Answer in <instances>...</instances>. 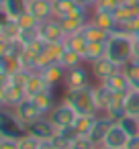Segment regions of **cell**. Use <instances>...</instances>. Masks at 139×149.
Returning a JSON list of instances; mask_svg holds the SVG:
<instances>
[{
	"instance_id": "obj_1",
	"label": "cell",
	"mask_w": 139,
	"mask_h": 149,
	"mask_svg": "<svg viewBox=\"0 0 139 149\" xmlns=\"http://www.w3.org/2000/svg\"><path fill=\"white\" fill-rule=\"evenodd\" d=\"M61 100L68 102L78 114H92V116L100 114L94 100V84H88L82 88H66Z\"/></svg>"
},
{
	"instance_id": "obj_2",
	"label": "cell",
	"mask_w": 139,
	"mask_h": 149,
	"mask_svg": "<svg viewBox=\"0 0 139 149\" xmlns=\"http://www.w3.org/2000/svg\"><path fill=\"white\" fill-rule=\"evenodd\" d=\"M133 39L135 37H131V35H125V33L115 31L110 35V39L106 41V57L110 61H115L119 68H125L127 63H131L135 59Z\"/></svg>"
},
{
	"instance_id": "obj_3",
	"label": "cell",
	"mask_w": 139,
	"mask_h": 149,
	"mask_svg": "<svg viewBox=\"0 0 139 149\" xmlns=\"http://www.w3.org/2000/svg\"><path fill=\"white\" fill-rule=\"evenodd\" d=\"M25 90L10 84V76H0V104L2 108H17L23 100H25Z\"/></svg>"
},
{
	"instance_id": "obj_4",
	"label": "cell",
	"mask_w": 139,
	"mask_h": 149,
	"mask_svg": "<svg viewBox=\"0 0 139 149\" xmlns=\"http://www.w3.org/2000/svg\"><path fill=\"white\" fill-rule=\"evenodd\" d=\"M25 133H27V129H25V125L17 118L15 110L2 108V112H0V137L19 139V137L25 135Z\"/></svg>"
},
{
	"instance_id": "obj_5",
	"label": "cell",
	"mask_w": 139,
	"mask_h": 149,
	"mask_svg": "<svg viewBox=\"0 0 139 149\" xmlns=\"http://www.w3.org/2000/svg\"><path fill=\"white\" fill-rule=\"evenodd\" d=\"M47 118L51 120V125L59 131V129H66V127H72L74 125V120L78 118V112L68 104V102H57L55 106H53V110L47 114Z\"/></svg>"
},
{
	"instance_id": "obj_6",
	"label": "cell",
	"mask_w": 139,
	"mask_h": 149,
	"mask_svg": "<svg viewBox=\"0 0 139 149\" xmlns=\"http://www.w3.org/2000/svg\"><path fill=\"white\" fill-rule=\"evenodd\" d=\"M39 35L45 43H64L66 37H68V33L61 27V21L55 19V17L39 23Z\"/></svg>"
},
{
	"instance_id": "obj_7",
	"label": "cell",
	"mask_w": 139,
	"mask_h": 149,
	"mask_svg": "<svg viewBox=\"0 0 139 149\" xmlns=\"http://www.w3.org/2000/svg\"><path fill=\"white\" fill-rule=\"evenodd\" d=\"M15 110V114H17V118L25 125V129L31 125V123H35L37 118H41L43 116V112L37 108V104H35V100L33 98H25L17 108H13Z\"/></svg>"
},
{
	"instance_id": "obj_8",
	"label": "cell",
	"mask_w": 139,
	"mask_h": 149,
	"mask_svg": "<svg viewBox=\"0 0 139 149\" xmlns=\"http://www.w3.org/2000/svg\"><path fill=\"white\" fill-rule=\"evenodd\" d=\"M90 65V74H92V78L96 80V82H106L108 78H112L121 68L115 63V61H110L108 57H102V59H98V61H94V63H88Z\"/></svg>"
},
{
	"instance_id": "obj_9",
	"label": "cell",
	"mask_w": 139,
	"mask_h": 149,
	"mask_svg": "<svg viewBox=\"0 0 139 149\" xmlns=\"http://www.w3.org/2000/svg\"><path fill=\"white\" fill-rule=\"evenodd\" d=\"M27 133L33 135V137L39 139V141H51V139L55 137L57 129L51 125V120H49L47 116H41V118H37L35 123H31V125L27 127Z\"/></svg>"
},
{
	"instance_id": "obj_10",
	"label": "cell",
	"mask_w": 139,
	"mask_h": 149,
	"mask_svg": "<svg viewBox=\"0 0 139 149\" xmlns=\"http://www.w3.org/2000/svg\"><path fill=\"white\" fill-rule=\"evenodd\" d=\"M112 125H115V120H112V118H108L104 112L96 114V120H94V127H92V131H90L88 139H90L94 145H102V143H104V137H106V133L110 131V127H112Z\"/></svg>"
},
{
	"instance_id": "obj_11",
	"label": "cell",
	"mask_w": 139,
	"mask_h": 149,
	"mask_svg": "<svg viewBox=\"0 0 139 149\" xmlns=\"http://www.w3.org/2000/svg\"><path fill=\"white\" fill-rule=\"evenodd\" d=\"M90 70L84 68V65H78V68H70L68 74H66V88H82V86H88L90 84Z\"/></svg>"
},
{
	"instance_id": "obj_12",
	"label": "cell",
	"mask_w": 139,
	"mask_h": 149,
	"mask_svg": "<svg viewBox=\"0 0 139 149\" xmlns=\"http://www.w3.org/2000/svg\"><path fill=\"white\" fill-rule=\"evenodd\" d=\"M129 139H131V137L127 135V131H125L119 123H115V125L110 127V131L106 133L102 145H106V147H110V149H125L127 143H129Z\"/></svg>"
},
{
	"instance_id": "obj_13",
	"label": "cell",
	"mask_w": 139,
	"mask_h": 149,
	"mask_svg": "<svg viewBox=\"0 0 139 149\" xmlns=\"http://www.w3.org/2000/svg\"><path fill=\"white\" fill-rule=\"evenodd\" d=\"M27 10L41 23L53 17V0H31L27 2Z\"/></svg>"
},
{
	"instance_id": "obj_14",
	"label": "cell",
	"mask_w": 139,
	"mask_h": 149,
	"mask_svg": "<svg viewBox=\"0 0 139 149\" xmlns=\"http://www.w3.org/2000/svg\"><path fill=\"white\" fill-rule=\"evenodd\" d=\"M51 86L47 84V80L43 78L41 72H31V76L27 80V86H25V96L27 98H35L37 94H41V92H45Z\"/></svg>"
},
{
	"instance_id": "obj_15",
	"label": "cell",
	"mask_w": 139,
	"mask_h": 149,
	"mask_svg": "<svg viewBox=\"0 0 139 149\" xmlns=\"http://www.w3.org/2000/svg\"><path fill=\"white\" fill-rule=\"evenodd\" d=\"M102 84H106L115 94H121V96H127L133 88H131V82H129V78H127V74L123 72V68L112 76V78H108L106 82H102Z\"/></svg>"
},
{
	"instance_id": "obj_16",
	"label": "cell",
	"mask_w": 139,
	"mask_h": 149,
	"mask_svg": "<svg viewBox=\"0 0 139 149\" xmlns=\"http://www.w3.org/2000/svg\"><path fill=\"white\" fill-rule=\"evenodd\" d=\"M82 8H86V6H82L78 0H53V17L55 19L72 17Z\"/></svg>"
},
{
	"instance_id": "obj_17",
	"label": "cell",
	"mask_w": 139,
	"mask_h": 149,
	"mask_svg": "<svg viewBox=\"0 0 139 149\" xmlns=\"http://www.w3.org/2000/svg\"><path fill=\"white\" fill-rule=\"evenodd\" d=\"M115 96H117V94H115L106 84H102V82L94 84V100H96L98 112H104V110L108 108V104L112 102V98H115Z\"/></svg>"
},
{
	"instance_id": "obj_18",
	"label": "cell",
	"mask_w": 139,
	"mask_h": 149,
	"mask_svg": "<svg viewBox=\"0 0 139 149\" xmlns=\"http://www.w3.org/2000/svg\"><path fill=\"white\" fill-rule=\"evenodd\" d=\"M19 35H21V27L17 23V19L2 17V23H0V39L2 41H17Z\"/></svg>"
},
{
	"instance_id": "obj_19",
	"label": "cell",
	"mask_w": 139,
	"mask_h": 149,
	"mask_svg": "<svg viewBox=\"0 0 139 149\" xmlns=\"http://www.w3.org/2000/svg\"><path fill=\"white\" fill-rule=\"evenodd\" d=\"M0 8H2V17L17 19L27 10V0H2Z\"/></svg>"
},
{
	"instance_id": "obj_20",
	"label": "cell",
	"mask_w": 139,
	"mask_h": 149,
	"mask_svg": "<svg viewBox=\"0 0 139 149\" xmlns=\"http://www.w3.org/2000/svg\"><path fill=\"white\" fill-rule=\"evenodd\" d=\"M41 74H43V78L47 80V84L53 88V86L66 82V74H68V70H66L61 63H55V65H49V68L41 70Z\"/></svg>"
},
{
	"instance_id": "obj_21",
	"label": "cell",
	"mask_w": 139,
	"mask_h": 149,
	"mask_svg": "<svg viewBox=\"0 0 139 149\" xmlns=\"http://www.w3.org/2000/svg\"><path fill=\"white\" fill-rule=\"evenodd\" d=\"M90 21H92L94 25L102 27V29L108 31V33H115V31L119 29L117 17H115V15H108V13H92V15H90Z\"/></svg>"
},
{
	"instance_id": "obj_22",
	"label": "cell",
	"mask_w": 139,
	"mask_h": 149,
	"mask_svg": "<svg viewBox=\"0 0 139 149\" xmlns=\"http://www.w3.org/2000/svg\"><path fill=\"white\" fill-rule=\"evenodd\" d=\"M84 35H86V39L90 41V43H106L108 39H110V35L112 33H108V31H104L102 27H98V25H94L92 21L84 27V31H82Z\"/></svg>"
},
{
	"instance_id": "obj_23",
	"label": "cell",
	"mask_w": 139,
	"mask_h": 149,
	"mask_svg": "<svg viewBox=\"0 0 139 149\" xmlns=\"http://www.w3.org/2000/svg\"><path fill=\"white\" fill-rule=\"evenodd\" d=\"M35 104H37V108L43 112V116H47L51 110H53V106L57 104L55 102V94H53V88H49V90H45V92H41V94H37L35 98Z\"/></svg>"
},
{
	"instance_id": "obj_24",
	"label": "cell",
	"mask_w": 139,
	"mask_h": 149,
	"mask_svg": "<svg viewBox=\"0 0 139 149\" xmlns=\"http://www.w3.org/2000/svg\"><path fill=\"white\" fill-rule=\"evenodd\" d=\"M104 114H106L108 118H112L115 123H119V120L127 114V110H125V96L117 94V96L112 98V102L108 104V108L104 110Z\"/></svg>"
},
{
	"instance_id": "obj_25",
	"label": "cell",
	"mask_w": 139,
	"mask_h": 149,
	"mask_svg": "<svg viewBox=\"0 0 139 149\" xmlns=\"http://www.w3.org/2000/svg\"><path fill=\"white\" fill-rule=\"evenodd\" d=\"M82 57H84V63H94V61L106 57V43H88Z\"/></svg>"
},
{
	"instance_id": "obj_26",
	"label": "cell",
	"mask_w": 139,
	"mask_h": 149,
	"mask_svg": "<svg viewBox=\"0 0 139 149\" xmlns=\"http://www.w3.org/2000/svg\"><path fill=\"white\" fill-rule=\"evenodd\" d=\"M21 68L23 65L17 55H0V76H13Z\"/></svg>"
},
{
	"instance_id": "obj_27",
	"label": "cell",
	"mask_w": 139,
	"mask_h": 149,
	"mask_svg": "<svg viewBox=\"0 0 139 149\" xmlns=\"http://www.w3.org/2000/svg\"><path fill=\"white\" fill-rule=\"evenodd\" d=\"M94 120H96V116H92V114H78V118L74 120V129L78 131L80 137H88L94 127Z\"/></svg>"
},
{
	"instance_id": "obj_28",
	"label": "cell",
	"mask_w": 139,
	"mask_h": 149,
	"mask_svg": "<svg viewBox=\"0 0 139 149\" xmlns=\"http://www.w3.org/2000/svg\"><path fill=\"white\" fill-rule=\"evenodd\" d=\"M64 43H66V47H70V49H74V51H78V53H84L90 41L86 39L84 33H76V35H68Z\"/></svg>"
},
{
	"instance_id": "obj_29",
	"label": "cell",
	"mask_w": 139,
	"mask_h": 149,
	"mask_svg": "<svg viewBox=\"0 0 139 149\" xmlns=\"http://www.w3.org/2000/svg\"><path fill=\"white\" fill-rule=\"evenodd\" d=\"M64 45H66V43H64ZM61 65H64L66 70H70V68H78V65H84V57H82V53H78V51L66 47L64 57H61Z\"/></svg>"
},
{
	"instance_id": "obj_30",
	"label": "cell",
	"mask_w": 139,
	"mask_h": 149,
	"mask_svg": "<svg viewBox=\"0 0 139 149\" xmlns=\"http://www.w3.org/2000/svg\"><path fill=\"white\" fill-rule=\"evenodd\" d=\"M125 110H127L129 116L139 118V90H131L125 96Z\"/></svg>"
},
{
	"instance_id": "obj_31",
	"label": "cell",
	"mask_w": 139,
	"mask_h": 149,
	"mask_svg": "<svg viewBox=\"0 0 139 149\" xmlns=\"http://www.w3.org/2000/svg\"><path fill=\"white\" fill-rule=\"evenodd\" d=\"M19 41L23 43V47H31V45H35L37 41H41V35H39V27H35V29H21Z\"/></svg>"
},
{
	"instance_id": "obj_32",
	"label": "cell",
	"mask_w": 139,
	"mask_h": 149,
	"mask_svg": "<svg viewBox=\"0 0 139 149\" xmlns=\"http://www.w3.org/2000/svg\"><path fill=\"white\" fill-rule=\"evenodd\" d=\"M123 72L127 74V78L131 82V88L133 90H139V59H133L131 63H127L123 68Z\"/></svg>"
},
{
	"instance_id": "obj_33",
	"label": "cell",
	"mask_w": 139,
	"mask_h": 149,
	"mask_svg": "<svg viewBox=\"0 0 139 149\" xmlns=\"http://www.w3.org/2000/svg\"><path fill=\"white\" fill-rule=\"evenodd\" d=\"M119 125L127 131L129 137H137V135H139V118H137V116H129V114H125V116L119 120Z\"/></svg>"
},
{
	"instance_id": "obj_34",
	"label": "cell",
	"mask_w": 139,
	"mask_h": 149,
	"mask_svg": "<svg viewBox=\"0 0 139 149\" xmlns=\"http://www.w3.org/2000/svg\"><path fill=\"white\" fill-rule=\"evenodd\" d=\"M119 2L117 0H98V2L92 6V10L90 13H108V15H115L117 10H119Z\"/></svg>"
},
{
	"instance_id": "obj_35",
	"label": "cell",
	"mask_w": 139,
	"mask_h": 149,
	"mask_svg": "<svg viewBox=\"0 0 139 149\" xmlns=\"http://www.w3.org/2000/svg\"><path fill=\"white\" fill-rule=\"evenodd\" d=\"M19 149H41V141L35 139L33 135L25 133L19 137Z\"/></svg>"
},
{
	"instance_id": "obj_36",
	"label": "cell",
	"mask_w": 139,
	"mask_h": 149,
	"mask_svg": "<svg viewBox=\"0 0 139 149\" xmlns=\"http://www.w3.org/2000/svg\"><path fill=\"white\" fill-rule=\"evenodd\" d=\"M17 23H19L21 29H35V27H39V21H37L29 10H25L21 17H17Z\"/></svg>"
},
{
	"instance_id": "obj_37",
	"label": "cell",
	"mask_w": 139,
	"mask_h": 149,
	"mask_svg": "<svg viewBox=\"0 0 139 149\" xmlns=\"http://www.w3.org/2000/svg\"><path fill=\"white\" fill-rule=\"evenodd\" d=\"M70 149H96V145L88 137H78V139L72 141V147Z\"/></svg>"
},
{
	"instance_id": "obj_38",
	"label": "cell",
	"mask_w": 139,
	"mask_h": 149,
	"mask_svg": "<svg viewBox=\"0 0 139 149\" xmlns=\"http://www.w3.org/2000/svg\"><path fill=\"white\" fill-rule=\"evenodd\" d=\"M51 145H53V149H70L72 141H68L61 133H55V137L51 139Z\"/></svg>"
},
{
	"instance_id": "obj_39",
	"label": "cell",
	"mask_w": 139,
	"mask_h": 149,
	"mask_svg": "<svg viewBox=\"0 0 139 149\" xmlns=\"http://www.w3.org/2000/svg\"><path fill=\"white\" fill-rule=\"evenodd\" d=\"M0 149H19V139L0 137Z\"/></svg>"
},
{
	"instance_id": "obj_40",
	"label": "cell",
	"mask_w": 139,
	"mask_h": 149,
	"mask_svg": "<svg viewBox=\"0 0 139 149\" xmlns=\"http://www.w3.org/2000/svg\"><path fill=\"white\" fill-rule=\"evenodd\" d=\"M125 149H139V135H137V137H131Z\"/></svg>"
},
{
	"instance_id": "obj_41",
	"label": "cell",
	"mask_w": 139,
	"mask_h": 149,
	"mask_svg": "<svg viewBox=\"0 0 139 149\" xmlns=\"http://www.w3.org/2000/svg\"><path fill=\"white\" fill-rule=\"evenodd\" d=\"M78 2H80L82 6H86V8H90V10H92V6L98 2V0H78Z\"/></svg>"
},
{
	"instance_id": "obj_42",
	"label": "cell",
	"mask_w": 139,
	"mask_h": 149,
	"mask_svg": "<svg viewBox=\"0 0 139 149\" xmlns=\"http://www.w3.org/2000/svg\"><path fill=\"white\" fill-rule=\"evenodd\" d=\"M133 49H135V59H139V37L133 39Z\"/></svg>"
},
{
	"instance_id": "obj_43",
	"label": "cell",
	"mask_w": 139,
	"mask_h": 149,
	"mask_svg": "<svg viewBox=\"0 0 139 149\" xmlns=\"http://www.w3.org/2000/svg\"><path fill=\"white\" fill-rule=\"evenodd\" d=\"M117 2H119V4H129L131 0H117Z\"/></svg>"
},
{
	"instance_id": "obj_44",
	"label": "cell",
	"mask_w": 139,
	"mask_h": 149,
	"mask_svg": "<svg viewBox=\"0 0 139 149\" xmlns=\"http://www.w3.org/2000/svg\"><path fill=\"white\" fill-rule=\"evenodd\" d=\"M96 149H110V147H106V145H96Z\"/></svg>"
},
{
	"instance_id": "obj_45",
	"label": "cell",
	"mask_w": 139,
	"mask_h": 149,
	"mask_svg": "<svg viewBox=\"0 0 139 149\" xmlns=\"http://www.w3.org/2000/svg\"><path fill=\"white\" fill-rule=\"evenodd\" d=\"M27 2H31V0H27Z\"/></svg>"
}]
</instances>
